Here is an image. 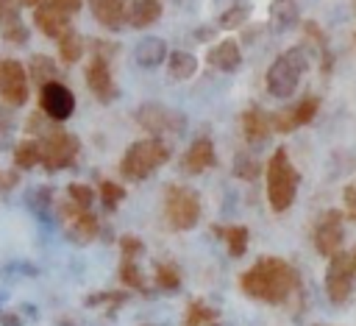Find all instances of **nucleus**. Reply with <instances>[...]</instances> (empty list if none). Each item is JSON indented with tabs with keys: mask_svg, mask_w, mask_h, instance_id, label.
<instances>
[{
	"mask_svg": "<svg viewBox=\"0 0 356 326\" xmlns=\"http://www.w3.org/2000/svg\"><path fill=\"white\" fill-rule=\"evenodd\" d=\"M0 98L8 106H22L28 100V72L17 59H0Z\"/></svg>",
	"mask_w": 356,
	"mask_h": 326,
	"instance_id": "nucleus-13",
	"label": "nucleus"
},
{
	"mask_svg": "<svg viewBox=\"0 0 356 326\" xmlns=\"http://www.w3.org/2000/svg\"><path fill=\"white\" fill-rule=\"evenodd\" d=\"M86 86H89V92L100 103H111V98H114V78H111L108 61L103 56H95L89 61V67H86Z\"/></svg>",
	"mask_w": 356,
	"mask_h": 326,
	"instance_id": "nucleus-14",
	"label": "nucleus"
},
{
	"mask_svg": "<svg viewBox=\"0 0 356 326\" xmlns=\"http://www.w3.org/2000/svg\"><path fill=\"white\" fill-rule=\"evenodd\" d=\"M300 20V8L295 0H273L270 3V25L275 31H289Z\"/></svg>",
	"mask_w": 356,
	"mask_h": 326,
	"instance_id": "nucleus-22",
	"label": "nucleus"
},
{
	"mask_svg": "<svg viewBox=\"0 0 356 326\" xmlns=\"http://www.w3.org/2000/svg\"><path fill=\"white\" fill-rule=\"evenodd\" d=\"M42 164V153H39V139H22L14 148V167L17 170H31Z\"/></svg>",
	"mask_w": 356,
	"mask_h": 326,
	"instance_id": "nucleus-27",
	"label": "nucleus"
},
{
	"mask_svg": "<svg viewBox=\"0 0 356 326\" xmlns=\"http://www.w3.org/2000/svg\"><path fill=\"white\" fill-rule=\"evenodd\" d=\"M214 234L225 240V248L234 259L245 256L248 251V240H250V231L245 226H214Z\"/></svg>",
	"mask_w": 356,
	"mask_h": 326,
	"instance_id": "nucleus-24",
	"label": "nucleus"
},
{
	"mask_svg": "<svg viewBox=\"0 0 356 326\" xmlns=\"http://www.w3.org/2000/svg\"><path fill=\"white\" fill-rule=\"evenodd\" d=\"M317 111H320V98L306 95V98H300L295 106L278 109V111L270 117V125H273V131H278V134H289V131H295V128H300V125H309V123L317 117Z\"/></svg>",
	"mask_w": 356,
	"mask_h": 326,
	"instance_id": "nucleus-12",
	"label": "nucleus"
},
{
	"mask_svg": "<svg viewBox=\"0 0 356 326\" xmlns=\"http://www.w3.org/2000/svg\"><path fill=\"white\" fill-rule=\"evenodd\" d=\"M120 279H122L125 287H131V290H136L142 295H150V284H147V279H145V273H142V267H139L136 259H122Z\"/></svg>",
	"mask_w": 356,
	"mask_h": 326,
	"instance_id": "nucleus-26",
	"label": "nucleus"
},
{
	"mask_svg": "<svg viewBox=\"0 0 356 326\" xmlns=\"http://www.w3.org/2000/svg\"><path fill=\"white\" fill-rule=\"evenodd\" d=\"M19 6H28V8H36L39 3H44V0H17Z\"/></svg>",
	"mask_w": 356,
	"mask_h": 326,
	"instance_id": "nucleus-41",
	"label": "nucleus"
},
{
	"mask_svg": "<svg viewBox=\"0 0 356 326\" xmlns=\"http://www.w3.org/2000/svg\"><path fill=\"white\" fill-rule=\"evenodd\" d=\"M67 195H70V201H72L75 206H81V209H89L92 201H95V189H92L89 184H70V187H67Z\"/></svg>",
	"mask_w": 356,
	"mask_h": 326,
	"instance_id": "nucleus-35",
	"label": "nucleus"
},
{
	"mask_svg": "<svg viewBox=\"0 0 356 326\" xmlns=\"http://www.w3.org/2000/svg\"><path fill=\"white\" fill-rule=\"evenodd\" d=\"M100 201H103L106 209H117L125 201V187L117 184V181H111V178L100 181Z\"/></svg>",
	"mask_w": 356,
	"mask_h": 326,
	"instance_id": "nucleus-34",
	"label": "nucleus"
},
{
	"mask_svg": "<svg viewBox=\"0 0 356 326\" xmlns=\"http://www.w3.org/2000/svg\"><path fill=\"white\" fill-rule=\"evenodd\" d=\"M136 123L153 134V137H161V134H181L186 120L184 114H178L175 109L170 106H161V103H142L136 109Z\"/></svg>",
	"mask_w": 356,
	"mask_h": 326,
	"instance_id": "nucleus-11",
	"label": "nucleus"
},
{
	"mask_svg": "<svg viewBox=\"0 0 356 326\" xmlns=\"http://www.w3.org/2000/svg\"><path fill=\"white\" fill-rule=\"evenodd\" d=\"M214 162H217V153H214V142L209 137H197L184 153V170L195 173V176L214 167Z\"/></svg>",
	"mask_w": 356,
	"mask_h": 326,
	"instance_id": "nucleus-17",
	"label": "nucleus"
},
{
	"mask_svg": "<svg viewBox=\"0 0 356 326\" xmlns=\"http://www.w3.org/2000/svg\"><path fill=\"white\" fill-rule=\"evenodd\" d=\"M164 217L170 228L175 231H189L200 223V195L186 187V184H172L167 187L164 195Z\"/></svg>",
	"mask_w": 356,
	"mask_h": 326,
	"instance_id": "nucleus-6",
	"label": "nucleus"
},
{
	"mask_svg": "<svg viewBox=\"0 0 356 326\" xmlns=\"http://www.w3.org/2000/svg\"><path fill=\"white\" fill-rule=\"evenodd\" d=\"M248 17H250V6L236 3V6L225 8V11L217 17V25H220V28H225V31H231V28H239L242 22H248Z\"/></svg>",
	"mask_w": 356,
	"mask_h": 326,
	"instance_id": "nucleus-32",
	"label": "nucleus"
},
{
	"mask_svg": "<svg viewBox=\"0 0 356 326\" xmlns=\"http://www.w3.org/2000/svg\"><path fill=\"white\" fill-rule=\"evenodd\" d=\"M33 25H36L44 36H53V39H58L64 31H70L67 14H61L58 8H53L47 0H44V3H39V6L33 8Z\"/></svg>",
	"mask_w": 356,
	"mask_h": 326,
	"instance_id": "nucleus-18",
	"label": "nucleus"
},
{
	"mask_svg": "<svg viewBox=\"0 0 356 326\" xmlns=\"http://www.w3.org/2000/svg\"><path fill=\"white\" fill-rule=\"evenodd\" d=\"M350 259H353V267H356V251H350Z\"/></svg>",
	"mask_w": 356,
	"mask_h": 326,
	"instance_id": "nucleus-42",
	"label": "nucleus"
},
{
	"mask_svg": "<svg viewBox=\"0 0 356 326\" xmlns=\"http://www.w3.org/2000/svg\"><path fill=\"white\" fill-rule=\"evenodd\" d=\"M28 70H31V78H33L36 86H42L47 81H58V67H56V61L50 56H42V53L33 56L31 64H28Z\"/></svg>",
	"mask_w": 356,
	"mask_h": 326,
	"instance_id": "nucleus-28",
	"label": "nucleus"
},
{
	"mask_svg": "<svg viewBox=\"0 0 356 326\" xmlns=\"http://www.w3.org/2000/svg\"><path fill=\"white\" fill-rule=\"evenodd\" d=\"M39 139V153H42V167L56 173V170H64L75 162L78 150H81V142L75 134L58 128V125H50L44 128V134L36 137Z\"/></svg>",
	"mask_w": 356,
	"mask_h": 326,
	"instance_id": "nucleus-5",
	"label": "nucleus"
},
{
	"mask_svg": "<svg viewBox=\"0 0 356 326\" xmlns=\"http://www.w3.org/2000/svg\"><path fill=\"white\" fill-rule=\"evenodd\" d=\"M39 111L53 120V123H64L72 117L75 111V95L67 84L61 81H47L39 86Z\"/></svg>",
	"mask_w": 356,
	"mask_h": 326,
	"instance_id": "nucleus-10",
	"label": "nucleus"
},
{
	"mask_svg": "<svg viewBox=\"0 0 356 326\" xmlns=\"http://www.w3.org/2000/svg\"><path fill=\"white\" fill-rule=\"evenodd\" d=\"M0 14H3V0H0Z\"/></svg>",
	"mask_w": 356,
	"mask_h": 326,
	"instance_id": "nucleus-44",
	"label": "nucleus"
},
{
	"mask_svg": "<svg viewBox=\"0 0 356 326\" xmlns=\"http://www.w3.org/2000/svg\"><path fill=\"white\" fill-rule=\"evenodd\" d=\"M270 131H273V125H270V117H267L264 109L250 106V109L242 111V134H245V142L248 145H253V148L264 145L267 137H270Z\"/></svg>",
	"mask_w": 356,
	"mask_h": 326,
	"instance_id": "nucleus-15",
	"label": "nucleus"
},
{
	"mask_svg": "<svg viewBox=\"0 0 356 326\" xmlns=\"http://www.w3.org/2000/svg\"><path fill=\"white\" fill-rule=\"evenodd\" d=\"M312 240H314V248H317L320 256H331V254L342 251V242H345V212L342 209H325L314 223Z\"/></svg>",
	"mask_w": 356,
	"mask_h": 326,
	"instance_id": "nucleus-8",
	"label": "nucleus"
},
{
	"mask_svg": "<svg viewBox=\"0 0 356 326\" xmlns=\"http://www.w3.org/2000/svg\"><path fill=\"white\" fill-rule=\"evenodd\" d=\"M167 59V42L159 39V36H145L136 47H134V61L145 70L150 67H159L161 61Z\"/></svg>",
	"mask_w": 356,
	"mask_h": 326,
	"instance_id": "nucleus-21",
	"label": "nucleus"
},
{
	"mask_svg": "<svg viewBox=\"0 0 356 326\" xmlns=\"http://www.w3.org/2000/svg\"><path fill=\"white\" fill-rule=\"evenodd\" d=\"M58 217L67 228V237L78 245H89L100 234V220L92 215V209H81L72 201H64L58 206Z\"/></svg>",
	"mask_w": 356,
	"mask_h": 326,
	"instance_id": "nucleus-9",
	"label": "nucleus"
},
{
	"mask_svg": "<svg viewBox=\"0 0 356 326\" xmlns=\"http://www.w3.org/2000/svg\"><path fill=\"white\" fill-rule=\"evenodd\" d=\"M14 184H17V176H14V173H3V170H0V189H11Z\"/></svg>",
	"mask_w": 356,
	"mask_h": 326,
	"instance_id": "nucleus-40",
	"label": "nucleus"
},
{
	"mask_svg": "<svg viewBox=\"0 0 356 326\" xmlns=\"http://www.w3.org/2000/svg\"><path fill=\"white\" fill-rule=\"evenodd\" d=\"M53 8H58L61 14H75V11H81V6H83V0H47Z\"/></svg>",
	"mask_w": 356,
	"mask_h": 326,
	"instance_id": "nucleus-38",
	"label": "nucleus"
},
{
	"mask_svg": "<svg viewBox=\"0 0 356 326\" xmlns=\"http://www.w3.org/2000/svg\"><path fill=\"white\" fill-rule=\"evenodd\" d=\"M239 287H242L245 295H250L256 301L284 304V301H289L292 293L300 290V276L286 259L261 256V259H256L253 267H248L239 276Z\"/></svg>",
	"mask_w": 356,
	"mask_h": 326,
	"instance_id": "nucleus-1",
	"label": "nucleus"
},
{
	"mask_svg": "<svg viewBox=\"0 0 356 326\" xmlns=\"http://www.w3.org/2000/svg\"><path fill=\"white\" fill-rule=\"evenodd\" d=\"M314 326H331V323H314Z\"/></svg>",
	"mask_w": 356,
	"mask_h": 326,
	"instance_id": "nucleus-43",
	"label": "nucleus"
},
{
	"mask_svg": "<svg viewBox=\"0 0 356 326\" xmlns=\"http://www.w3.org/2000/svg\"><path fill=\"white\" fill-rule=\"evenodd\" d=\"M153 281H156L159 290H164V293H175V290L181 287L178 265H172V262H159V265L153 267Z\"/></svg>",
	"mask_w": 356,
	"mask_h": 326,
	"instance_id": "nucleus-29",
	"label": "nucleus"
},
{
	"mask_svg": "<svg viewBox=\"0 0 356 326\" xmlns=\"http://www.w3.org/2000/svg\"><path fill=\"white\" fill-rule=\"evenodd\" d=\"M206 64L214 67V70H222V72H234V70H239V64H242L239 42H234V39H222V42L211 45L209 53H206Z\"/></svg>",
	"mask_w": 356,
	"mask_h": 326,
	"instance_id": "nucleus-16",
	"label": "nucleus"
},
{
	"mask_svg": "<svg viewBox=\"0 0 356 326\" xmlns=\"http://www.w3.org/2000/svg\"><path fill=\"white\" fill-rule=\"evenodd\" d=\"M0 326H22V320H19L14 312L3 309V312H0Z\"/></svg>",
	"mask_w": 356,
	"mask_h": 326,
	"instance_id": "nucleus-39",
	"label": "nucleus"
},
{
	"mask_svg": "<svg viewBox=\"0 0 356 326\" xmlns=\"http://www.w3.org/2000/svg\"><path fill=\"white\" fill-rule=\"evenodd\" d=\"M128 301V293H120V290H103V293H97V295H86V306H106L108 312H114L117 306H122Z\"/></svg>",
	"mask_w": 356,
	"mask_h": 326,
	"instance_id": "nucleus-33",
	"label": "nucleus"
},
{
	"mask_svg": "<svg viewBox=\"0 0 356 326\" xmlns=\"http://www.w3.org/2000/svg\"><path fill=\"white\" fill-rule=\"evenodd\" d=\"M306 70H309V56H306L303 47L284 50L267 70V78H264L267 81V92L273 98H289L298 89V84L306 75Z\"/></svg>",
	"mask_w": 356,
	"mask_h": 326,
	"instance_id": "nucleus-4",
	"label": "nucleus"
},
{
	"mask_svg": "<svg viewBox=\"0 0 356 326\" xmlns=\"http://www.w3.org/2000/svg\"><path fill=\"white\" fill-rule=\"evenodd\" d=\"M83 50H86V42H83V36H81L78 31L70 28V31H64V33L58 36V56H61L64 64H75V61H81Z\"/></svg>",
	"mask_w": 356,
	"mask_h": 326,
	"instance_id": "nucleus-25",
	"label": "nucleus"
},
{
	"mask_svg": "<svg viewBox=\"0 0 356 326\" xmlns=\"http://www.w3.org/2000/svg\"><path fill=\"white\" fill-rule=\"evenodd\" d=\"M259 170H261V164H259V159H256L253 153H236V156H234V176H236V178L253 181V178L259 176Z\"/></svg>",
	"mask_w": 356,
	"mask_h": 326,
	"instance_id": "nucleus-31",
	"label": "nucleus"
},
{
	"mask_svg": "<svg viewBox=\"0 0 356 326\" xmlns=\"http://www.w3.org/2000/svg\"><path fill=\"white\" fill-rule=\"evenodd\" d=\"M161 0H125V25L147 28L161 17Z\"/></svg>",
	"mask_w": 356,
	"mask_h": 326,
	"instance_id": "nucleus-19",
	"label": "nucleus"
},
{
	"mask_svg": "<svg viewBox=\"0 0 356 326\" xmlns=\"http://www.w3.org/2000/svg\"><path fill=\"white\" fill-rule=\"evenodd\" d=\"M353 279H356V267L348 251H337L328 256V267H325V295L331 304H345L353 293Z\"/></svg>",
	"mask_w": 356,
	"mask_h": 326,
	"instance_id": "nucleus-7",
	"label": "nucleus"
},
{
	"mask_svg": "<svg viewBox=\"0 0 356 326\" xmlns=\"http://www.w3.org/2000/svg\"><path fill=\"white\" fill-rule=\"evenodd\" d=\"M3 39L14 42V45H22L28 39V28L19 22V20H11V22H3Z\"/></svg>",
	"mask_w": 356,
	"mask_h": 326,
	"instance_id": "nucleus-37",
	"label": "nucleus"
},
{
	"mask_svg": "<svg viewBox=\"0 0 356 326\" xmlns=\"http://www.w3.org/2000/svg\"><path fill=\"white\" fill-rule=\"evenodd\" d=\"M217 320V309H211L209 304L203 301H192L186 306V323L184 326H209Z\"/></svg>",
	"mask_w": 356,
	"mask_h": 326,
	"instance_id": "nucleus-30",
	"label": "nucleus"
},
{
	"mask_svg": "<svg viewBox=\"0 0 356 326\" xmlns=\"http://www.w3.org/2000/svg\"><path fill=\"white\" fill-rule=\"evenodd\" d=\"M267 201L273 212H286L295 203L298 187H300V173L295 170V164L289 162L286 148H278L270 162H267Z\"/></svg>",
	"mask_w": 356,
	"mask_h": 326,
	"instance_id": "nucleus-2",
	"label": "nucleus"
},
{
	"mask_svg": "<svg viewBox=\"0 0 356 326\" xmlns=\"http://www.w3.org/2000/svg\"><path fill=\"white\" fill-rule=\"evenodd\" d=\"M120 251H122V259H139L145 254V242L134 234H125L120 237Z\"/></svg>",
	"mask_w": 356,
	"mask_h": 326,
	"instance_id": "nucleus-36",
	"label": "nucleus"
},
{
	"mask_svg": "<svg viewBox=\"0 0 356 326\" xmlns=\"http://www.w3.org/2000/svg\"><path fill=\"white\" fill-rule=\"evenodd\" d=\"M195 72H197V59L192 53H186V50L167 53V75L172 81H189Z\"/></svg>",
	"mask_w": 356,
	"mask_h": 326,
	"instance_id": "nucleus-23",
	"label": "nucleus"
},
{
	"mask_svg": "<svg viewBox=\"0 0 356 326\" xmlns=\"http://www.w3.org/2000/svg\"><path fill=\"white\" fill-rule=\"evenodd\" d=\"M167 159H170V148L159 137L136 139V142H131L125 148V153L120 159V176L128 178V181H145Z\"/></svg>",
	"mask_w": 356,
	"mask_h": 326,
	"instance_id": "nucleus-3",
	"label": "nucleus"
},
{
	"mask_svg": "<svg viewBox=\"0 0 356 326\" xmlns=\"http://www.w3.org/2000/svg\"><path fill=\"white\" fill-rule=\"evenodd\" d=\"M89 11L103 28L117 31L125 25V0H89Z\"/></svg>",
	"mask_w": 356,
	"mask_h": 326,
	"instance_id": "nucleus-20",
	"label": "nucleus"
}]
</instances>
